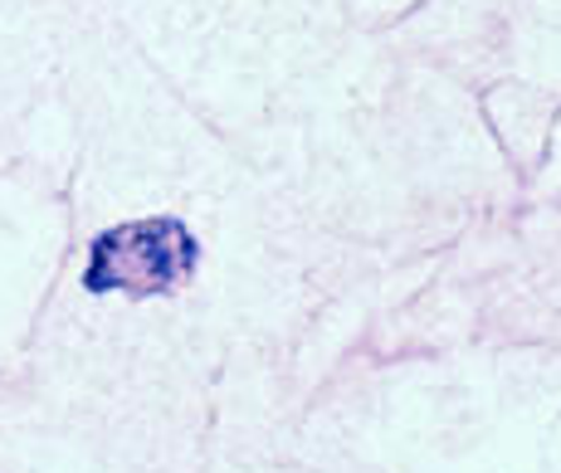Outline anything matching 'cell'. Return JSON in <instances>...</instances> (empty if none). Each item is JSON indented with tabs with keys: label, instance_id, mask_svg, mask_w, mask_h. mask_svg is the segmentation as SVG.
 <instances>
[{
	"label": "cell",
	"instance_id": "1",
	"mask_svg": "<svg viewBox=\"0 0 561 473\" xmlns=\"http://www.w3.org/2000/svg\"><path fill=\"white\" fill-rule=\"evenodd\" d=\"M196 259L201 244L181 220L171 215L127 220L93 240L83 288L89 293H167V288L186 284Z\"/></svg>",
	"mask_w": 561,
	"mask_h": 473
}]
</instances>
